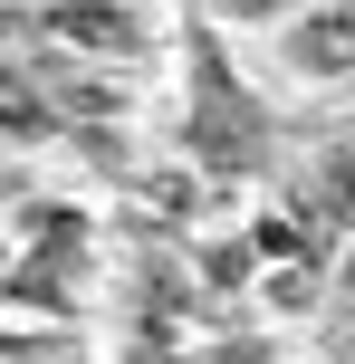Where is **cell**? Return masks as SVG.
Masks as SVG:
<instances>
[{
	"label": "cell",
	"mask_w": 355,
	"mask_h": 364,
	"mask_svg": "<svg viewBox=\"0 0 355 364\" xmlns=\"http://www.w3.org/2000/svg\"><path fill=\"white\" fill-rule=\"evenodd\" d=\"M48 38H77L87 58H134V48H144V29H134L125 0H58V10H48Z\"/></svg>",
	"instance_id": "cell-1"
},
{
	"label": "cell",
	"mask_w": 355,
	"mask_h": 364,
	"mask_svg": "<svg viewBox=\"0 0 355 364\" xmlns=\"http://www.w3.org/2000/svg\"><path fill=\"white\" fill-rule=\"evenodd\" d=\"M288 68H298V77H355V10H346V0L288 29Z\"/></svg>",
	"instance_id": "cell-2"
},
{
	"label": "cell",
	"mask_w": 355,
	"mask_h": 364,
	"mask_svg": "<svg viewBox=\"0 0 355 364\" xmlns=\"http://www.w3.org/2000/svg\"><path fill=\"white\" fill-rule=\"evenodd\" d=\"M240 278H250V250H240V240H221V250H211V288H240Z\"/></svg>",
	"instance_id": "cell-3"
},
{
	"label": "cell",
	"mask_w": 355,
	"mask_h": 364,
	"mask_svg": "<svg viewBox=\"0 0 355 364\" xmlns=\"http://www.w3.org/2000/svg\"><path fill=\"white\" fill-rule=\"evenodd\" d=\"M231 19H269V10H288V0H221Z\"/></svg>",
	"instance_id": "cell-4"
}]
</instances>
